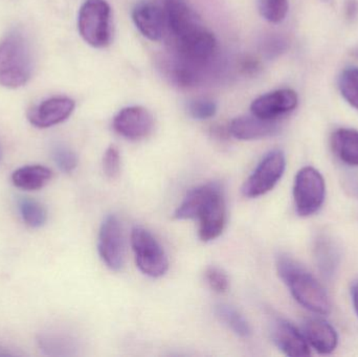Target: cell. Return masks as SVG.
I'll return each mask as SVG.
<instances>
[{"label":"cell","mask_w":358,"mask_h":357,"mask_svg":"<svg viewBox=\"0 0 358 357\" xmlns=\"http://www.w3.org/2000/svg\"><path fill=\"white\" fill-rule=\"evenodd\" d=\"M18 209L23 222L29 228H41L48 220L45 207L34 199L22 197L18 201Z\"/></svg>","instance_id":"21"},{"label":"cell","mask_w":358,"mask_h":357,"mask_svg":"<svg viewBox=\"0 0 358 357\" xmlns=\"http://www.w3.org/2000/svg\"><path fill=\"white\" fill-rule=\"evenodd\" d=\"M279 131L277 121L263 119L256 115H243L234 119L229 132L240 140H254L275 136Z\"/></svg>","instance_id":"16"},{"label":"cell","mask_w":358,"mask_h":357,"mask_svg":"<svg viewBox=\"0 0 358 357\" xmlns=\"http://www.w3.org/2000/svg\"><path fill=\"white\" fill-rule=\"evenodd\" d=\"M52 177L50 168L44 166H24L13 172L12 182L16 188L24 191H37L44 188Z\"/></svg>","instance_id":"18"},{"label":"cell","mask_w":358,"mask_h":357,"mask_svg":"<svg viewBox=\"0 0 358 357\" xmlns=\"http://www.w3.org/2000/svg\"><path fill=\"white\" fill-rule=\"evenodd\" d=\"M261 16L271 23H280L288 13V0H259Z\"/></svg>","instance_id":"23"},{"label":"cell","mask_w":358,"mask_h":357,"mask_svg":"<svg viewBox=\"0 0 358 357\" xmlns=\"http://www.w3.org/2000/svg\"><path fill=\"white\" fill-rule=\"evenodd\" d=\"M113 127L117 134L127 140H141L150 136L155 127V119L144 107H126L115 115Z\"/></svg>","instance_id":"10"},{"label":"cell","mask_w":358,"mask_h":357,"mask_svg":"<svg viewBox=\"0 0 358 357\" xmlns=\"http://www.w3.org/2000/svg\"><path fill=\"white\" fill-rule=\"evenodd\" d=\"M326 196V184L322 174L313 167H304L296 174L294 184V199L296 213L308 217L317 213Z\"/></svg>","instance_id":"6"},{"label":"cell","mask_w":358,"mask_h":357,"mask_svg":"<svg viewBox=\"0 0 358 357\" xmlns=\"http://www.w3.org/2000/svg\"><path fill=\"white\" fill-rule=\"evenodd\" d=\"M285 41L281 38H271V39L267 40L266 44H265V50L268 56H277L280 52H283L285 50Z\"/></svg>","instance_id":"28"},{"label":"cell","mask_w":358,"mask_h":357,"mask_svg":"<svg viewBox=\"0 0 358 357\" xmlns=\"http://www.w3.org/2000/svg\"><path fill=\"white\" fill-rule=\"evenodd\" d=\"M103 170L107 177L117 178L121 171V155L119 149L115 146H110L105 152L103 157Z\"/></svg>","instance_id":"27"},{"label":"cell","mask_w":358,"mask_h":357,"mask_svg":"<svg viewBox=\"0 0 358 357\" xmlns=\"http://www.w3.org/2000/svg\"><path fill=\"white\" fill-rule=\"evenodd\" d=\"M351 293H352L353 306H355V310L358 316V283L353 285Z\"/></svg>","instance_id":"30"},{"label":"cell","mask_w":358,"mask_h":357,"mask_svg":"<svg viewBox=\"0 0 358 357\" xmlns=\"http://www.w3.org/2000/svg\"><path fill=\"white\" fill-rule=\"evenodd\" d=\"M331 146L336 156L349 166L358 167V131L350 128L336 130L331 138Z\"/></svg>","instance_id":"19"},{"label":"cell","mask_w":358,"mask_h":357,"mask_svg":"<svg viewBox=\"0 0 358 357\" xmlns=\"http://www.w3.org/2000/svg\"><path fill=\"white\" fill-rule=\"evenodd\" d=\"M34 69L33 50L27 35L13 29L0 41V86L10 89L22 87Z\"/></svg>","instance_id":"3"},{"label":"cell","mask_w":358,"mask_h":357,"mask_svg":"<svg viewBox=\"0 0 358 357\" xmlns=\"http://www.w3.org/2000/svg\"><path fill=\"white\" fill-rule=\"evenodd\" d=\"M271 335L277 347L285 356L305 357L311 354L310 346L304 335L283 319L273 321Z\"/></svg>","instance_id":"14"},{"label":"cell","mask_w":358,"mask_h":357,"mask_svg":"<svg viewBox=\"0 0 358 357\" xmlns=\"http://www.w3.org/2000/svg\"><path fill=\"white\" fill-rule=\"evenodd\" d=\"M98 251L107 268L115 272L123 268V232L117 216L109 215L103 221L99 233Z\"/></svg>","instance_id":"9"},{"label":"cell","mask_w":358,"mask_h":357,"mask_svg":"<svg viewBox=\"0 0 358 357\" xmlns=\"http://www.w3.org/2000/svg\"><path fill=\"white\" fill-rule=\"evenodd\" d=\"M52 159L57 167L64 173H71L78 166L77 154L64 145L55 147L52 150Z\"/></svg>","instance_id":"25"},{"label":"cell","mask_w":358,"mask_h":357,"mask_svg":"<svg viewBox=\"0 0 358 357\" xmlns=\"http://www.w3.org/2000/svg\"><path fill=\"white\" fill-rule=\"evenodd\" d=\"M286 169L285 155L282 151L275 150L265 155L257 166L252 175L242 187V194L248 198H257L266 194L275 188Z\"/></svg>","instance_id":"7"},{"label":"cell","mask_w":358,"mask_h":357,"mask_svg":"<svg viewBox=\"0 0 358 357\" xmlns=\"http://www.w3.org/2000/svg\"><path fill=\"white\" fill-rule=\"evenodd\" d=\"M172 44L179 60L198 68L206 66L217 50L216 38L206 27L181 39L172 40Z\"/></svg>","instance_id":"8"},{"label":"cell","mask_w":358,"mask_h":357,"mask_svg":"<svg viewBox=\"0 0 358 357\" xmlns=\"http://www.w3.org/2000/svg\"><path fill=\"white\" fill-rule=\"evenodd\" d=\"M206 281L212 291L217 293H227L229 287V281L227 274L220 268L210 266L206 270Z\"/></svg>","instance_id":"26"},{"label":"cell","mask_w":358,"mask_h":357,"mask_svg":"<svg viewBox=\"0 0 358 357\" xmlns=\"http://www.w3.org/2000/svg\"><path fill=\"white\" fill-rule=\"evenodd\" d=\"M277 270L300 305L322 316L331 312L332 304L327 291L304 266L292 258L282 255L277 260Z\"/></svg>","instance_id":"2"},{"label":"cell","mask_w":358,"mask_h":357,"mask_svg":"<svg viewBox=\"0 0 358 357\" xmlns=\"http://www.w3.org/2000/svg\"><path fill=\"white\" fill-rule=\"evenodd\" d=\"M132 20L143 36L151 41L163 38L166 27L165 12L152 2L143 1L132 10Z\"/></svg>","instance_id":"15"},{"label":"cell","mask_w":358,"mask_h":357,"mask_svg":"<svg viewBox=\"0 0 358 357\" xmlns=\"http://www.w3.org/2000/svg\"><path fill=\"white\" fill-rule=\"evenodd\" d=\"M298 103L296 92L285 88L259 96L250 105V111L260 119L277 121L279 117L294 111Z\"/></svg>","instance_id":"12"},{"label":"cell","mask_w":358,"mask_h":357,"mask_svg":"<svg viewBox=\"0 0 358 357\" xmlns=\"http://www.w3.org/2000/svg\"><path fill=\"white\" fill-rule=\"evenodd\" d=\"M179 220H198V236L203 242L218 238L227 224V205L216 182L196 187L187 192L174 214Z\"/></svg>","instance_id":"1"},{"label":"cell","mask_w":358,"mask_h":357,"mask_svg":"<svg viewBox=\"0 0 358 357\" xmlns=\"http://www.w3.org/2000/svg\"><path fill=\"white\" fill-rule=\"evenodd\" d=\"M338 87L345 100L358 109V68L349 67L345 69L338 80Z\"/></svg>","instance_id":"22"},{"label":"cell","mask_w":358,"mask_h":357,"mask_svg":"<svg viewBox=\"0 0 358 357\" xmlns=\"http://www.w3.org/2000/svg\"><path fill=\"white\" fill-rule=\"evenodd\" d=\"M131 247L141 272L151 278H161L169 270V260L159 241L144 228L136 226L131 233Z\"/></svg>","instance_id":"5"},{"label":"cell","mask_w":358,"mask_h":357,"mask_svg":"<svg viewBox=\"0 0 358 357\" xmlns=\"http://www.w3.org/2000/svg\"><path fill=\"white\" fill-rule=\"evenodd\" d=\"M325 1H327V0H325Z\"/></svg>","instance_id":"31"},{"label":"cell","mask_w":358,"mask_h":357,"mask_svg":"<svg viewBox=\"0 0 358 357\" xmlns=\"http://www.w3.org/2000/svg\"><path fill=\"white\" fill-rule=\"evenodd\" d=\"M240 68H241L242 73H245V75H252L259 73L261 65L257 59L252 58V57H246L241 61Z\"/></svg>","instance_id":"29"},{"label":"cell","mask_w":358,"mask_h":357,"mask_svg":"<svg viewBox=\"0 0 358 357\" xmlns=\"http://www.w3.org/2000/svg\"><path fill=\"white\" fill-rule=\"evenodd\" d=\"M164 12L172 40L181 39L203 27L199 17L185 0H165Z\"/></svg>","instance_id":"13"},{"label":"cell","mask_w":358,"mask_h":357,"mask_svg":"<svg viewBox=\"0 0 358 357\" xmlns=\"http://www.w3.org/2000/svg\"><path fill=\"white\" fill-rule=\"evenodd\" d=\"M76 103L69 96H52L27 111V119L39 129L52 127L66 121L75 110Z\"/></svg>","instance_id":"11"},{"label":"cell","mask_w":358,"mask_h":357,"mask_svg":"<svg viewBox=\"0 0 358 357\" xmlns=\"http://www.w3.org/2000/svg\"><path fill=\"white\" fill-rule=\"evenodd\" d=\"M215 312L219 320L224 323L238 337L248 339L252 335V329L248 321L235 308L225 304H220L216 306Z\"/></svg>","instance_id":"20"},{"label":"cell","mask_w":358,"mask_h":357,"mask_svg":"<svg viewBox=\"0 0 358 357\" xmlns=\"http://www.w3.org/2000/svg\"><path fill=\"white\" fill-rule=\"evenodd\" d=\"M187 111L193 119L203 121L214 117L217 112V105L208 98H197L187 104Z\"/></svg>","instance_id":"24"},{"label":"cell","mask_w":358,"mask_h":357,"mask_svg":"<svg viewBox=\"0 0 358 357\" xmlns=\"http://www.w3.org/2000/svg\"><path fill=\"white\" fill-rule=\"evenodd\" d=\"M303 335L309 346L320 354H332L338 347V337L336 329L322 319H307L304 322Z\"/></svg>","instance_id":"17"},{"label":"cell","mask_w":358,"mask_h":357,"mask_svg":"<svg viewBox=\"0 0 358 357\" xmlns=\"http://www.w3.org/2000/svg\"><path fill=\"white\" fill-rule=\"evenodd\" d=\"M78 29L86 43L103 48L111 41V8L106 0H86L78 15Z\"/></svg>","instance_id":"4"}]
</instances>
